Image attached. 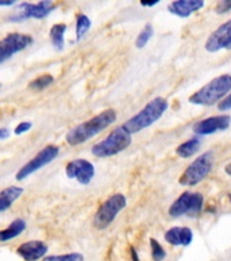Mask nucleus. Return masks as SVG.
Returning <instances> with one entry per match:
<instances>
[{
    "label": "nucleus",
    "mask_w": 231,
    "mask_h": 261,
    "mask_svg": "<svg viewBox=\"0 0 231 261\" xmlns=\"http://www.w3.org/2000/svg\"><path fill=\"white\" fill-rule=\"evenodd\" d=\"M116 120H117V114L113 109L104 110L102 113L97 114L95 117L90 118L89 121L82 122L75 128H72L65 136V140L69 146L82 144V143L94 138L95 135L101 134L102 130L112 125Z\"/></svg>",
    "instance_id": "nucleus-1"
},
{
    "label": "nucleus",
    "mask_w": 231,
    "mask_h": 261,
    "mask_svg": "<svg viewBox=\"0 0 231 261\" xmlns=\"http://www.w3.org/2000/svg\"><path fill=\"white\" fill-rule=\"evenodd\" d=\"M167 108H169V103H167V101L165 98H154V99L148 102L138 114H135L134 117L130 118L122 126H124L131 135L138 134V132L146 129V128H148L150 125H152L154 122L158 121L159 118L163 116V113L166 112Z\"/></svg>",
    "instance_id": "nucleus-2"
},
{
    "label": "nucleus",
    "mask_w": 231,
    "mask_h": 261,
    "mask_svg": "<svg viewBox=\"0 0 231 261\" xmlns=\"http://www.w3.org/2000/svg\"><path fill=\"white\" fill-rule=\"evenodd\" d=\"M231 91V75H222L215 79H212L210 83L203 86L199 91L192 94L189 98V102L193 105L200 106H212L218 102L223 101V97H226Z\"/></svg>",
    "instance_id": "nucleus-3"
},
{
    "label": "nucleus",
    "mask_w": 231,
    "mask_h": 261,
    "mask_svg": "<svg viewBox=\"0 0 231 261\" xmlns=\"http://www.w3.org/2000/svg\"><path fill=\"white\" fill-rule=\"evenodd\" d=\"M131 142H132V135L124 126H118L104 140L95 143L91 147V152L97 158H109L124 151L126 147H130Z\"/></svg>",
    "instance_id": "nucleus-4"
},
{
    "label": "nucleus",
    "mask_w": 231,
    "mask_h": 261,
    "mask_svg": "<svg viewBox=\"0 0 231 261\" xmlns=\"http://www.w3.org/2000/svg\"><path fill=\"white\" fill-rule=\"evenodd\" d=\"M214 162H215V158H214L212 151L204 152L200 156H197V159H195L185 169L181 178H179V184L184 185V187H187V185L188 187H193V185H197L199 182H201L211 173Z\"/></svg>",
    "instance_id": "nucleus-5"
},
{
    "label": "nucleus",
    "mask_w": 231,
    "mask_h": 261,
    "mask_svg": "<svg viewBox=\"0 0 231 261\" xmlns=\"http://www.w3.org/2000/svg\"><path fill=\"white\" fill-rule=\"evenodd\" d=\"M55 3L50 0H42L38 3H19L15 4L12 12L8 15L10 22H23L26 19H44L55 10Z\"/></svg>",
    "instance_id": "nucleus-6"
},
{
    "label": "nucleus",
    "mask_w": 231,
    "mask_h": 261,
    "mask_svg": "<svg viewBox=\"0 0 231 261\" xmlns=\"http://www.w3.org/2000/svg\"><path fill=\"white\" fill-rule=\"evenodd\" d=\"M126 205L125 196L122 193H116V195L110 196L109 199L105 200L101 204V207L98 208V211L94 215V226L98 230H105L109 226L116 216L118 215V212H121Z\"/></svg>",
    "instance_id": "nucleus-7"
},
{
    "label": "nucleus",
    "mask_w": 231,
    "mask_h": 261,
    "mask_svg": "<svg viewBox=\"0 0 231 261\" xmlns=\"http://www.w3.org/2000/svg\"><path fill=\"white\" fill-rule=\"evenodd\" d=\"M204 197L199 192H184L169 208V215L173 218L188 215L195 216L203 210Z\"/></svg>",
    "instance_id": "nucleus-8"
},
{
    "label": "nucleus",
    "mask_w": 231,
    "mask_h": 261,
    "mask_svg": "<svg viewBox=\"0 0 231 261\" xmlns=\"http://www.w3.org/2000/svg\"><path fill=\"white\" fill-rule=\"evenodd\" d=\"M32 44L33 37L29 34H22V33L7 34L3 40H0V64Z\"/></svg>",
    "instance_id": "nucleus-9"
},
{
    "label": "nucleus",
    "mask_w": 231,
    "mask_h": 261,
    "mask_svg": "<svg viewBox=\"0 0 231 261\" xmlns=\"http://www.w3.org/2000/svg\"><path fill=\"white\" fill-rule=\"evenodd\" d=\"M57 155H59V147L49 144L45 148H42L34 158L30 159L23 167H20V170L16 173V179L22 181L30 174H33L34 171L40 170L41 167L46 166L48 163L52 162L53 159H56Z\"/></svg>",
    "instance_id": "nucleus-10"
},
{
    "label": "nucleus",
    "mask_w": 231,
    "mask_h": 261,
    "mask_svg": "<svg viewBox=\"0 0 231 261\" xmlns=\"http://www.w3.org/2000/svg\"><path fill=\"white\" fill-rule=\"evenodd\" d=\"M65 174L68 178L78 179V182L82 185H89L94 178L95 169L93 163L86 159H75L65 166Z\"/></svg>",
    "instance_id": "nucleus-11"
},
{
    "label": "nucleus",
    "mask_w": 231,
    "mask_h": 261,
    "mask_svg": "<svg viewBox=\"0 0 231 261\" xmlns=\"http://www.w3.org/2000/svg\"><path fill=\"white\" fill-rule=\"evenodd\" d=\"M208 52L215 53L223 49H231V19L226 23L220 24L206 42Z\"/></svg>",
    "instance_id": "nucleus-12"
},
{
    "label": "nucleus",
    "mask_w": 231,
    "mask_h": 261,
    "mask_svg": "<svg viewBox=\"0 0 231 261\" xmlns=\"http://www.w3.org/2000/svg\"><path fill=\"white\" fill-rule=\"evenodd\" d=\"M231 117L230 116H212V117L204 118L201 121H197L193 125V132L196 135H201V136H206V135L215 134L218 130H224L227 129L230 126Z\"/></svg>",
    "instance_id": "nucleus-13"
},
{
    "label": "nucleus",
    "mask_w": 231,
    "mask_h": 261,
    "mask_svg": "<svg viewBox=\"0 0 231 261\" xmlns=\"http://www.w3.org/2000/svg\"><path fill=\"white\" fill-rule=\"evenodd\" d=\"M48 252V246L42 241H29L23 242L19 248L16 249L18 256H20L24 261H37L42 258Z\"/></svg>",
    "instance_id": "nucleus-14"
},
{
    "label": "nucleus",
    "mask_w": 231,
    "mask_h": 261,
    "mask_svg": "<svg viewBox=\"0 0 231 261\" xmlns=\"http://www.w3.org/2000/svg\"><path fill=\"white\" fill-rule=\"evenodd\" d=\"M203 7V0H177V2H173V3L169 4L167 10H169L171 14L179 16V18H188V16H191L193 12L199 11L200 8Z\"/></svg>",
    "instance_id": "nucleus-15"
},
{
    "label": "nucleus",
    "mask_w": 231,
    "mask_h": 261,
    "mask_svg": "<svg viewBox=\"0 0 231 261\" xmlns=\"http://www.w3.org/2000/svg\"><path fill=\"white\" fill-rule=\"evenodd\" d=\"M165 240L174 246H188L193 240V232L189 227H171L165 234Z\"/></svg>",
    "instance_id": "nucleus-16"
},
{
    "label": "nucleus",
    "mask_w": 231,
    "mask_h": 261,
    "mask_svg": "<svg viewBox=\"0 0 231 261\" xmlns=\"http://www.w3.org/2000/svg\"><path fill=\"white\" fill-rule=\"evenodd\" d=\"M24 228H26V222L22 218H16L15 220H12L8 227L0 230V242L14 240L15 237L20 236L23 232Z\"/></svg>",
    "instance_id": "nucleus-17"
},
{
    "label": "nucleus",
    "mask_w": 231,
    "mask_h": 261,
    "mask_svg": "<svg viewBox=\"0 0 231 261\" xmlns=\"http://www.w3.org/2000/svg\"><path fill=\"white\" fill-rule=\"evenodd\" d=\"M22 193H23V189L20 187H8L0 192V212L11 207L12 203L19 199Z\"/></svg>",
    "instance_id": "nucleus-18"
},
{
    "label": "nucleus",
    "mask_w": 231,
    "mask_h": 261,
    "mask_svg": "<svg viewBox=\"0 0 231 261\" xmlns=\"http://www.w3.org/2000/svg\"><path fill=\"white\" fill-rule=\"evenodd\" d=\"M200 146H201V140L199 138H192L187 142L181 143L178 147H177V155L181 156V158H189L192 155H195L197 151H199Z\"/></svg>",
    "instance_id": "nucleus-19"
},
{
    "label": "nucleus",
    "mask_w": 231,
    "mask_h": 261,
    "mask_svg": "<svg viewBox=\"0 0 231 261\" xmlns=\"http://www.w3.org/2000/svg\"><path fill=\"white\" fill-rule=\"evenodd\" d=\"M65 30H67V24L65 23H56L50 28L49 37H50V41H52L53 46H55L57 50H61V49L64 48Z\"/></svg>",
    "instance_id": "nucleus-20"
},
{
    "label": "nucleus",
    "mask_w": 231,
    "mask_h": 261,
    "mask_svg": "<svg viewBox=\"0 0 231 261\" xmlns=\"http://www.w3.org/2000/svg\"><path fill=\"white\" fill-rule=\"evenodd\" d=\"M91 28V20H90L89 16H86L85 14H81L78 15L76 18V41L82 40L83 36H85L87 30Z\"/></svg>",
    "instance_id": "nucleus-21"
},
{
    "label": "nucleus",
    "mask_w": 231,
    "mask_h": 261,
    "mask_svg": "<svg viewBox=\"0 0 231 261\" xmlns=\"http://www.w3.org/2000/svg\"><path fill=\"white\" fill-rule=\"evenodd\" d=\"M152 36H154V29H152V26L150 23L146 24L142 32L139 33L138 38H136V48H144L148 44V41L151 40Z\"/></svg>",
    "instance_id": "nucleus-22"
},
{
    "label": "nucleus",
    "mask_w": 231,
    "mask_h": 261,
    "mask_svg": "<svg viewBox=\"0 0 231 261\" xmlns=\"http://www.w3.org/2000/svg\"><path fill=\"white\" fill-rule=\"evenodd\" d=\"M52 83H53L52 75L45 73V75H41V76L36 77V79H34L33 82H30L29 87L33 90H44V89H46L49 85H52Z\"/></svg>",
    "instance_id": "nucleus-23"
},
{
    "label": "nucleus",
    "mask_w": 231,
    "mask_h": 261,
    "mask_svg": "<svg viewBox=\"0 0 231 261\" xmlns=\"http://www.w3.org/2000/svg\"><path fill=\"white\" fill-rule=\"evenodd\" d=\"M150 245H151V254L155 261H163V258L166 257V252L162 248V245L159 244L158 241L155 238H150Z\"/></svg>",
    "instance_id": "nucleus-24"
},
{
    "label": "nucleus",
    "mask_w": 231,
    "mask_h": 261,
    "mask_svg": "<svg viewBox=\"0 0 231 261\" xmlns=\"http://www.w3.org/2000/svg\"><path fill=\"white\" fill-rule=\"evenodd\" d=\"M42 261H85V257L81 253H68V254H60V256H48Z\"/></svg>",
    "instance_id": "nucleus-25"
},
{
    "label": "nucleus",
    "mask_w": 231,
    "mask_h": 261,
    "mask_svg": "<svg viewBox=\"0 0 231 261\" xmlns=\"http://www.w3.org/2000/svg\"><path fill=\"white\" fill-rule=\"evenodd\" d=\"M231 10V0H222L216 6V12L218 14H224Z\"/></svg>",
    "instance_id": "nucleus-26"
},
{
    "label": "nucleus",
    "mask_w": 231,
    "mask_h": 261,
    "mask_svg": "<svg viewBox=\"0 0 231 261\" xmlns=\"http://www.w3.org/2000/svg\"><path fill=\"white\" fill-rule=\"evenodd\" d=\"M32 122H29V121H23V122H20V124H18V125L15 126V130H14V134L15 135H22L24 134V132H28L30 128H32Z\"/></svg>",
    "instance_id": "nucleus-27"
},
{
    "label": "nucleus",
    "mask_w": 231,
    "mask_h": 261,
    "mask_svg": "<svg viewBox=\"0 0 231 261\" xmlns=\"http://www.w3.org/2000/svg\"><path fill=\"white\" fill-rule=\"evenodd\" d=\"M231 109V94L227 98H223V101L219 102V110L222 112H226V110Z\"/></svg>",
    "instance_id": "nucleus-28"
},
{
    "label": "nucleus",
    "mask_w": 231,
    "mask_h": 261,
    "mask_svg": "<svg viewBox=\"0 0 231 261\" xmlns=\"http://www.w3.org/2000/svg\"><path fill=\"white\" fill-rule=\"evenodd\" d=\"M10 136V130L7 128H0V140H4Z\"/></svg>",
    "instance_id": "nucleus-29"
},
{
    "label": "nucleus",
    "mask_w": 231,
    "mask_h": 261,
    "mask_svg": "<svg viewBox=\"0 0 231 261\" xmlns=\"http://www.w3.org/2000/svg\"><path fill=\"white\" fill-rule=\"evenodd\" d=\"M131 256H132V261H140L138 256V252H136V249L131 248Z\"/></svg>",
    "instance_id": "nucleus-30"
},
{
    "label": "nucleus",
    "mask_w": 231,
    "mask_h": 261,
    "mask_svg": "<svg viewBox=\"0 0 231 261\" xmlns=\"http://www.w3.org/2000/svg\"><path fill=\"white\" fill-rule=\"evenodd\" d=\"M15 2H12V0H4V2H0V7H8V6H14Z\"/></svg>",
    "instance_id": "nucleus-31"
},
{
    "label": "nucleus",
    "mask_w": 231,
    "mask_h": 261,
    "mask_svg": "<svg viewBox=\"0 0 231 261\" xmlns=\"http://www.w3.org/2000/svg\"><path fill=\"white\" fill-rule=\"evenodd\" d=\"M158 2H151V3H146V2H142V6H154V4H157Z\"/></svg>",
    "instance_id": "nucleus-32"
},
{
    "label": "nucleus",
    "mask_w": 231,
    "mask_h": 261,
    "mask_svg": "<svg viewBox=\"0 0 231 261\" xmlns=\"http://www.w3.org/2000/svg\"><path fill=\"white\" fill-rule=\"evenodd\" d=\"M226 171H227L228 174L231 175V165H228V166H226Z\"/></svg>",
    "instance_id": "nucleus-33"
},
{
    "label": "nucleus",
    "mask_w": 231,
    "mask_h": 261,
    "mask_svg": "<svg viewBox=\"0 0 231 261\" xmlns=\"http://www.w3.org/2000/svg\"><path fill=\"white\" fill-rule=\"evenodd\" d=\"M230 199H231V196H230Z\"/></svg>",
    "instance_id": "nucleus-34"
},
{
    "label": "nucleus",
    "mask_w": 231,
    "mask_h": 261,
    "mask_svg": "<svg viewBox=\"0 0 231 261\" xmlns=\"http://www.w3.org/2000/svg\"><path fill=\"white\" fill-rule=\"evenodd\" d=\"M0 87H2V86H0Z\"/></svg>",
    "instance_id": "nucleus-35"
}]
</instances>
